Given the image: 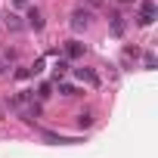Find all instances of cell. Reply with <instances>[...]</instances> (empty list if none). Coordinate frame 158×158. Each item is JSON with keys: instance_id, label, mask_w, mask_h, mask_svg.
Masks as SVG:
<instances>
[{"instance_id": "cell-1", "label": "cell", "mask_w": 158, "mask_h": 158, "mask_svg": "<svg viewBox=\"0 0 158 158\" xmlns=\"http://www.w3.org/2000/svg\"><path fill=\"white\" fill-rule=\"evenodd\" d=\"M90 22H93V10H90V6H77V10L71 13V22H68V25H71L74 31H84Z\"/></svg>"}, {"instance_id": "cell-2", "label": "cell", "mask_w": 158, "mask_h": 158, "mask_svg": "<svg viewBox=\"0 0 158 158\" xmlns=\"http://www.w3.org/2000/svg\"><path fill=\"white\" fill-rule=\"evenodd\" d=\"M155 3H152V0H139V13H136V25L139 28H146V25H152L155 22Z\"/></svg>"}, {"instance_id": "cell-3", "label": "cell", "mask_w": 158, "mask_h": 158, "mask_svg": "<svg viewBox=\"0 0 158 158\" xmlns=\"http://www.w3.org/2000/svg\"><path fill=\"white\" fill-rule=\"evenodd\" d=\"M74 77H77V81H84V84H90V87H99V84H102L99 74L90 71V68H74Z\"/></svg>"}, {"instance_id": "cell-4", "label": "cell", "mask_w": 158, "mask_h": 158, "mask_svg": "<svg viewBox=\"0 0 158 158\" xmlns=\"http://www.w3.org/2000/svg\"><path fill=\"white\" fill-rule=\"evenodd\" d=\"M40 136L53 146H71V143H81V139H74V136H62V133H50V130H40Z\"/></svg>"}, {"instance_id": "cell-5", "label": "cell", "mask_w": 158, "mask_h": 158, "mask_svg": "<svg viewBox=\"0 0 158 158\" xmlns=\"http://www.w3.org/2000/svg\"><path fill=\"white\" fill-rule=\"evenodd\" d=\"M25 19H28V28H34V31H44V28H47V19H44L40 10H28Z\"/></svg>"}, {"instance_id": "cell-6", "label": "cell", "mask_w": 158, "mask_h": 158, "mask_svg": "<svg viewBox=\"0 0 158 158\" xmlns=\"http://www.w3.org/2000/svg\"><path fill=\"white\" fill-rule=\"evenodd\" d=\"M124 28H127L124 16H121V13H112V19H109V31H112V37H121V34H124Z\"/></svg>"}, {"instance_id": "cell-7", "label": "cell", "mask_w": 158, "mask_h": 158, "mask_svg": "<svg viewBox=\"0 0 158 158\" xmlns=\"http://www.w3.org/2000/svg\"><path fill=\"white\" fill-rule=\"evenodd\" d=\"M62 50H65L68 59H81V56H84V44H77V40H68Z\"/></svg>"}, {"instance_id": "cell-8", "label": "cell", "mask_w": 158, "mask_h": 158, "mask_svg": "<svg viewBox=\"0 0 158 158\" xmlns=\"http://www.w3.org/2000/svg\"><path fill=\"white\" fill-rule=\"evenodd\" d=\"M77 127H81V130L93 127V112H81V115H77Z\"/></svg>"}, {"instance_id": "cell-9", "label": "cell", "mask_w": 158, "mask_h": 158, "mask_svg": "<svg viewBox=\"0 0 158 158\" xmlns=\"http://www.w3.org/2000/svg\"><path fill=\"white\" fill-rule=\"evenodd\" d=\"M6 25H10V31H13V34H19V31L25 28V25H22V19H19V16H13V13L6 16Z\"/></svg>"}, {"instance_id": "cell-10", "label": "cell", "mask_w": 158, "mask_h": 158, "mask_svg": "<svg viewBox=\"0 0 158 158\" xmlns=\"http://www.w3.org/2000/svg\"><path fill=\"white\" fill-rule=\"evenodd\" d=\"M56 84H59V93H62V96H77L74 84H68V81H56Z\"/></svg>"}, {"instance_id": "cell-11", "label": "cell", "mask_w": 158, "mask_h": 158, "mask_svg": "<svg viewBox=\"0 0 158 158\" xmlns=\"http://www.w3.org/2000/svg\"><path fill=\"white\" fill-rule=\"evenodd\" d=\"M53 68H56V81H59V77H62V74H65V71H68L71 65H68V59H59V62H56Z\"/></svg>"}, {"instance_id": "cell-12", "label": "cell", "mask_w": 158, "mask_h": 158, "mask_svg": "<svg viewBox=\"0 0 158 158\" xmlns=\"http://www.w3.org/2000/svg\"><path fill=\"white\" fill-rule=\"evenodd\" d=\"M50 90H53V84H47V81H44V84H40V90H37V99H47V96H50Z\"/></svg>"}, {"instance_id": "cell-13", "label": "cell", "mask_w": 158, "mask_h": 158, "mask_svg": "<svg viewBox=\"0 0 158 158\" xmlns=\"http://www.w3.org/2000/svg\"><path fill=\"white\" fill-rule=\"evenodd\" d=\"M40 71H44V59H37V62L28 68V74H31V77H34V74H40Z\"/></svg>"}, {"instance_id": "cell-14", "label": "cell", "mask_w": 158, "mask_h": 158, "mask_svg": "<svg viewBox=\"0 0 158 158\" xmlns=\"http://www.w3.org/2000/svg\"><path fill=\"white\" fill-rule=\"evenodd\" d=\"M143 68H155V56H152V53L143 56Z\"/></svg>"}, {"instance_id": "cell-15", "label": "cell", "mask_w": 158, "mask_h": 158, "mask_svg": "<svg viewBox=\"0 0 158 158\" xmlns=\"http://www.w3.org/2000/svg\"><path fill=\"white\" fill-rule=\"evenodd\" d=\"M10 65H13V62H6V59H0V74H10Z\"/></svg>"}, {"instance_id": "cell-16", "label": "cell", "mask_w": 158, "mask_h": 158, "mask_svg": "<svg viewBox=\"0 0 158 158\" xmlns=\"http://www.w3.org/2000/svg\"><path fill=\"white\" fill-rule=\"evenodd\" d=\"M13 77H19V81H25V77H31V74H28V68H19V71H16Z\"/></svg>"}]
</instances>
